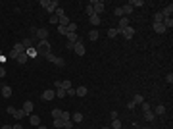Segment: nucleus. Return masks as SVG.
Segmentation results:
<instances>
[{"label": "nucleus", "instance_id": "57", "mask_svg": "<svg viewBox=\"0 0 173 129\" xmlns=\"http://www.w3.org/2000/svg\"><path fill=\"white\" fill-rule=\"evenodd\" d=\"M0 60H2V52H0Z\"/></svg>", "mask_w": 173, "mask_h": 129}, {"label": "nucleus", "instance_id": "23", "mask_svg": "<svg viewBox=\"0 0 173 129\" xmlns=\"http://www.w3.org/2000/svg\"><path fill=\"white\" fill-rule=\"evenodd\" d=\"M162 23H164L165 29H171V27H173V19H171V18H164V21H162Z\"/></svg>", "mask_w": 173, "mask_h": 129}, {"label": "nucleus", "instance_id": "38", "mask_svg": "<svg viewBox=\"0 0 173 129\" xmlns=\"http://www.w3.org/2000/svg\"><path fill=\"white\" fill-rule=\"evenodd\" d=\"M25 54H27L29 58H31V56L35 58V56H37V50H35V48H27V50H25Z\"/></svg>", "mask_w": 173, "mask_h": 129}, {"label": "nucleus", "instance_id": "17", "mask_svg": "<svg viewBox=\"0 0 173 129\" xmlns=\"http://www.w3.org/2000/svg\"><path fill=\"white\" fill-rule=\"evenodd\" d=\"M71 121H73V123H81V121H83V114H79V112L71 114Z\"/></svg>", "mask_w": 173, "mask_h": 129}, {"label": "nucleus", "instance_id": "5", "mask_svg": "<svg viewBox=\"0 0 173 129\" xmlns=\"http://www.w3.org/2000/svg\"><path fill=\"white\" fill-rule=\"evenodd\" d=\"M41 98H42L44 102H46V100H52V98H56V91H54V89H46V91L41 94Z\"/></svg>", "mask_w": 173, "mask_h": 129}, {"label": "nucleus", "instance_id": "30", "mask_svg": "<svg viewBox=\"0 0 173 129\" xmlns=\"http://www.w3.org/2000/svg\"><path fill=\"white\" fill-rule=\"evenodd\" d=\"M25 116H27V114H25V112H23V110H15L14 118H15V120H21V118H25Z\"/></svg>", "mask_w": 173, "mask_h": 129}, {"label": "nucleus", "instance_id": "25", "mask_svg": "<svg viewBox=\"0 0 173 129\" xmlns=\"http://www.w3.org/2000/svg\"><path fill=\"white\" fill-rule=\"evenodd\" d=\"M15 60H18V62H19V64H25V62H27V60H29V56H27V54H25V52H23V54H19V56H18V58H15Z\"/></svg>", "mask_w": 173, "mask_h": 129}, {"label": "nucleus", "instance_id": "22", "mask_svg": "<svg viewBox=\"0 0 173 129\" xmlns=\"http://www.w3.org/2000/svg\"><path fill=\"white\" fill-rule=\"evenodd\" d=\"M117 35H119V29H117V27H114V29H108V37H110V39H115Z\"/></svg>", "mask_w": 173, "mask_h": 129}, {"label": "nucleus", "instance_id": "40", "mask_svg": "<svg viewBox=\"0 0 173 129\" xmlns=\"http://www.w3.org/2000/svg\"><path fill=\"white\" fill-rule=\"evenodd\" d=\"M73 125H75V123H73L71 120H69V121H64V129H73Z\"/></svg>", "mask_w": 173, "mask_h": 129}, {"label": "nucleus", "instance_id": "13", "mask_svg": "<svg viewBox=\"0 0 173 129\" xmlns=\"http://www.w3.org/2000/svg\"><path fill=\"white\" fill-rule=\"evenodd\" d=\"M56 8H58V0H50V2H48V8H46V12H52V14H54Z\"/></svg>", "mask_w": 173, "mask_h": 129}, {"label": "nucleus", "instance_id": "21", "mask_svg": "<svg viewBox=\"0 0 173 129\" xmlns=\"http://www.w3.org/2000/svg\"><path fill=\"white\" fill-rule=\"evenodd\" d=\"M85 94H86V87H83V85H81V87L75 89V97H85Z\"/></svg>", "mask_w": 173, "mask_h": 129}, {"label": "nucleus", "instance_id": "37", "mask_svg": "<svg viewBox=\"0 0 173 129\" xmlns=\"http://www.w3.org/2000/svg\"><path fill=\"white\" fill-rule=\"evenodd\" d=\"M144 120H148V121H154V114H152V110H150V112H144Z\"/></svg>", "mask_w": 173, "mask_h": 129}, {"label": "nucleus", "instance_id": "6", "mask_svg": "<svg viewBox=\"0 0 173 129\" xmlns=\"http://www.w3.org/2000/svg\"><path fill=\"white\" fill-rule=\"evenodd\" d=\"M119 35H123V37L127 39V41H131V39L135 37V29H133L131 25H129V27H125V29H123L121 33H119Z\"/></svg>", "mask_w": 173, "mask_h": 129}, {"label": "nucleus", "instance_id": "1", "mask_svg": "<svg viewBox=\"0 0 173 129\" xmlns=\"http://www.w3.org/2000/svg\"><path fill=\"white\" fill-rule=\"evenodd\" d=\"M35 50H37V54L46 56L48 52H50V42H48V41H41V42H39V46H37Z\"/></svg>", "mask_w": 173, "mask_h": 129}, {"label": "nucleus", "instance_id": "39", "mask_svg": "<svg viewBox=\"0 0 173 129\" xmlns=\"http://www.w3.org/2000/svg\"><path fill=\"white\" fill-rule=\"evenodd\" d=\"M50 23L58 25V23H60V18H58V16H54V14H52V16H50Z\"/></svg>", "mask_w": 173, "mask_h": 129}, {"label": "nucleus", "instance_id": "46", "mask_svg": "<svg viewBox=\"0 0 173 129\" xmlns=\"http://www.w3.org/2000/svg\"><path fill=\"white\" fill-rule=\"evenodd\" d=\"M114 14L117 16V18H121V16H123V12H121V6H119V8H115V10H114Z\"/></svg>", "mask_w": 173, "mask_h": 129}, {"label": "nucleus", "instance_id": "36", "mask_svg": "<svg viewBox=\"0 0 173 129\" xmlns=\"http://www.w3.org/2000/svg\"><path fill=\"white\" fill-rule=\"evenodd\" d=\"M60 120L69 121V120H71V114H69V112H62V118H60Z\"/></svg>", "mask_w": 173, "mask_h": 129}, {"label": "nucleus", "instance_id": "4", "mask_svg": "<svg viewBox=\"0 0 173 129\" xmlns=\"http://www.w3.org/2000/svg\"><path fill=\"white\" fill-rule=\"evenodd\" d=\"M73 52H75V54L77 56H85V44H83V41H77L75 42V46H73Z\"/></svg>", "mask_w": 173, "mask_h": 129}, {"label": "nucleus", "instance_id": "3", "mask_svg": "<svg viewBox=\"0 0 173 129\" xmlns=\"http://www.w3.org/2000/svg\"><path fill=\"white\" fill-rule=\"evenodd\" d=\"M46 60L52 62V64H56V66H60V68H64V60H62V58H58V56H54L52 52H48V54H46Z\"/></svg>", "mask_w": 173, "mask_h": 129}, {"label": "nucleus", "instance_id": "10", "mask_svg": "<svg viewBox=\"0 0 173 129\" xmlns=\"http://www.w3.org/2000/svg\"><path fill=\"white\" fill-rule=\"evenodd\" d=\"M35 35L41 39V41H46V37H48V31H46V29H37Z\"/></svg>", "mask_w": 173, "mask_h": 129}, {"label": "nucleus", "instance_id": "56", "mask_svg": "<svg viewBox=\"0 0 173 129\" xmlns=\"http://www.w3.org/2000/svg\"><path fill=\"white\" fill-rule=\"evenodd\" d=\"M102 129H112V127H102Z\"/></svg>", "mask_w": 173, "mask_h": 129}, {"label": "nucleus", "instance_id": "44", "mask_svg": "<svg viewBox=\"0 0 173 129\" xmlns=\"http://www.w3.org/2000/svg\"><path fill=\"white\" fill-rule=\"evenodd\" d=\"M65 94H68V97H75V89H73V87H69L68 91H65Z\"/></svg>", "mask_w": 173, "mask_h": 129}, {"label": "nucleus", "instance_id": "20", "mask_svg": "<svg viewBox=\"0 0 173 129\" xmlns=\"http://www.w3.org/2000/svg\"><path fill=\"white\" fill-rule=\"evenodd\" d=\"M131 102L135 104V106H137V104H142V102H144V97H142V94H135Z\"/></svg>", "mask_w": 173, "mask_h": 129}, {"label": "nucleus", "instance_id": "55", "mask_svg": "<svg viewBox=\"0 0 173 129\" xmlns=\"http://www.w3.org/2000/svg\"><path fill=\"white\" fill-rule=\"evenodd\" d=\"M37 129H46V125H39V127H37Z\"/></svg>", "mask_w": 173, "mask_h": 129}, {"label": "nucleus", "instance_id": "29", "mask_svg": "<svg viewBox=\"0 0 173 129\" xmlns=\"http://www.w3.org/2000/svg\"><path fill=\"white\" fill-rule=\"evenodd\" d=\"M65 29H68V33H75V31H77V23H73V21H71Z\"/></svg>", "mask_w": 173, "mask_h": 129}, {"label": "nucleus", "instance_id": "43", "mask_svg": "<svg viewBox=\"0 0 173 129\" xmlns=\"http://www.w3.org/2000/svg\"><path fill=\"white\" fill-rule=\"evenodd\" d=\"M85 12H86L89 16H94V10H92V6H91V4H89V6L85 8Z\"/></svg>", "mask_w": 173, "mask_h": 129}, {"label": "nucleus", "instance_id": "28", "mask_svg": "<svg viewBox=\"0 0 173 129\" xmlns=\"http://www.w3.org/2000/svg\"><path fill=\"white\" fill-rule=\"evenodd\" d=\"M21 44L23 46H25V50H27V48H33V41H31V39H23V41H21Z\"/></svg>", "mask_w": 173, "mask_h": 129}, {"label": "nucleus", "instance_id": "31", "mask_svg": "<svg viewBox=\"0 0 173 129\" xmlns=\"http://www.w3.org/2000/svg\"><path fill=\"white\" fill-rule=\"evenodd\" d=\"M112 129H123L121 121H119V120H114V121H112Z\"/></svg>", "mask_w": 173, "mask_h": 129}, {"label": "nucleus", "instance_id": "11", "mask_svg": "<svg viewBox=\"0 0 173 129\" xmlns=\"http://www.w3.org/2000/svg\"><path fill=\"white\" fill-rule=\"evenodd\" d=\"M29 121H31V125H35V127H39V125H41V118H39V116H35V114L29 116Z\"/></svg>", "mask_w": 173, "mask_h": 129}, {"label": "nucleus", "instance_id": "53", "mask_svg": "<svg viewBox=\"0 0 173 129\" xmlns=\"http://www.w3.org/2000/svg\"><path fill=\"white\" fill-rule=\"evenodd\" d=\"M12 129H23V125L21 123H15V125H12Z\"/></svg>", "mask_w": 173, "mask_h": 129}, {"label": "nucleus", "instance_id": "45", "mask_svg": "<svg viewBox=\"0 0 173 129\" xmlns=\"http://www.w3.org/2000/svg\"><path fill=\"white\" fill-rule=\"evenodd\" d=\"M58 33L65 37V35H68V29H65V27H60V25H58Z\"/></svg>", "mask_w": 173, "mask_h": 129}, {"label": "nucleus", "instance_id": "16", "mask_svg": "<svg viewBox=\"0 0 173 129\" xmlns=\"http://www.w3.org/2000/svg\"><path fill=\"white\" fill-rule=\"evenodd\" d=\"M0 92H2V97H4V98H10V97H12V87L6 85V87H2V91H0Z\"/></svg>", "mask_w": 173, "mask_h": 129}, {"label": "nucleus", "instance_id": "33", "mask_svg": "<svg viewBox=\"0 0 173 129\" xmlns=\"http://www.w3.org/2000/svg\"><path fill=\"white\" fill-rule=\"evenodd\" d=\"M162 21H164V16H162V12H158L154 16V23H162Z\"/></svg>", "mask_w": 173, "mask_h": 129}, {"label": "nucleus", "instance_id": "42", "mask_svg": "<svg viewBox=\"0 0 173 129\" xmlns=\"http://www.w3.org/2000/svg\"><path fill=\"white\" fill-rule=\"evenodd\" d=\"M141 106H142V112H150V104L148 102H142Z\"/></svg>", "mask_w": 173, "mask_h": 129}, {"label": "nucleus", "instance_id": "2", "mask_svg": "<svg viewBox=\"0 0 173 129\" xmlns=\"http://www.w3.org/2000/svg\"><path fill=\"white\" fill-rule=\"evenodd\" d=\"M91 6H92V10H94V14L96 16H100L102 12H104V2H102V0H94V2H91Z\"/></svg>", "mask_w": 173, "mask_h": 129}, {"label": "nucleus", "instance_id": "8", "mask_svg": "<svg viewBox=\"0 0 173 129\" xmlns=\"http://www.w3.org/2000/svg\"><path fill=\"white\" fill-rule=\"evenodd\" d=\"M125 27H129V18H125V16H123V18L119 19V23H117V29H119V33H121Z\"/></svg>", "mask_w": 173, "mask_h": 129}, {"label": "nucleus", "instance_id": "54", "mask_svg": "<svg viewBox=\"0 0 173 129\" xmlns=\"http://www.w3.org/2000/svg\"><path fill=\"white\" fill-rule=\"evenodd\" d=\"M2 129H12V125H4V127H2Z\"/></svg>", "mask_w": 173, "mask_h": 129}, {"label": "nucleus", "instance_id": "19", "mask_svg": "<svg viewBox=\"0 0 173 129\" xmlns=\"http://www.w3.org/2000/svg\"><path fill=\"white\" fill-rule=\"evenodd\" d=\"M89 39H91L92 42H94V41H98V39H100V33L96 31V29H92V31L89 33Z\"/></svg>", "mask_w": 173, "mask_h": 129}, {"label": "nucleus", "instance_id": "52", "mask_svg": "<svg viewBox=\"0 0 173 129\" xmlns=\"http://www.w3.org/2000/svg\"><path fill=\"white\" fill-rule=\"evenodd\" d=\"M73 46H75L73 42H68V44H65V48H68V50H73Z\"/></svg>", "mask_w": 173, "mask_h": 129}, {"label": "nucleus", "instance_id": "9", "mask_svg": "<svg viewBox=\"0 0 173 129\" xmlns=\"http://www.w3.org/2000/svg\"><path fill=\"white\" fill-rule=\"evenodd\" d=\"M152 27H154V31H156V33H160V35L167 31V29L164 27V23H152Z\"/></svg>", "mask_w": 173, "mask_h": 129}, {"label": "nucleus", "instance_id": "32", "mask_svg": "<svg viewBox=\"0 0 173 129\" xmlns=\"http://www.w3.org/2000/svg\"><path fill=\"white\" fill-rule=\"evenodd\" d=\"M52 118H54V120H60V118H62V110H58V108L52 110Z\"/></svg>", "mask_w": 173, "mask_h": 129}, {"label": "nucleus", "instance_id": "15", "mask_svg": "<svg viewBox=\"0 0 173 129\" xmlns=\"http://www.w3.org/2000/svg\"><path fill=\"white\" fill-rule=\"evenodd\" d=\"M121 12H123V16L127 18V16H129V14H131V12H133V6H131V4H129V2H127V4H125V6H121Z\"/></svg>", "mask_w": 173, "mask_h": 129}, {"label": "nucleus", "instance_id": "49", "mask_svg": "<svg viewBox=\"0 0 173 129\" xmlns=\"http://www.w3.org/2000/svg\"><path fill=\"white\" fill-rule=\"evenodd\" d=\"M165 81H167V83H173V73H167V77H165Z\"/></svg>", "mask_w": 173, "mask_h": 129}, {"label": "nucleus", "instance_id": "47", "mask_svg": "<svg viewBox=\"0 0 173 129\" xmlns=\"http://www.w3.org/2000/svg\"><path fill=\"white\" fill-rule=\"evenodd\" d=\"M6 112H8L10 116H14V114H15V108H14V106H8V108H6Z\"/></svg>", "mask_w": 173, "mask_h": 129}, {"label": "nucleus", "instance_id": "50", "mask_svg": "<svg viewBox=\"0 0 173 129\" xmlns=\"http://www.w3.org/2000/svg\"><path fill=\"white\" fill-rule=\"evenodd\" d=\"M4 75H6V68H4V66H0V77H4Z\"/></svg>", "mask_w": 173, "mask_h": 129}, {"label": "nucleus", "instance_id": "14", "mask_svg": "<svg viewBox=\"0 0 173 129\" xmlns=\"http://www.w3.org/2000/svg\"><path fill=\"white\" fill-rule=\"evenodd\" d=\"M65 37H68V42H73V44H75L77 41H81V39L77 37V33H68Z\"/></svg>", "mask_w": 173, "mask_h": 129}, {"label": "nucleus", "instance_id": "48", "mask_svg": "<svg viewBox=\"0 0 173 129\" xmlns=\"http://www.w3.org/2000/svg\"><path fill=\"white\" fill-rule=\"evenodd\" d=\"M48 2H50V0H41V6H42V8H48Z\"/></svg>", "mask_w": 173, "mask_h": 129}, {"label": "nucleus", "instance_id": "24", "mask_svg": "<svg viewBox=\"0 0 173 129\" xmlns=\"http://www.w3.org/2000/svg\"><path fill=\"white\" fill-rule=\"evenodd\" d=\"M91 23L94 25V27H96V25H100V23H102V21H100V16H96V14L91 16Z\"/></svg>", "mask_w": 173, "mask_h": 129}, {"label": "nucleus", "instance_id": "18", "mask_svg": "<svg viewBox=\"0 0 173 129\" xmlns=\"http://www.w3.org/2000/svg\"><path fill=\"white\" fill-rule=\"evenodd\" d=\"M69 23H71V21H69L68 16H62V18H60V23H58V25H60V27H68Z\"/></svg>", "mask_w": 173, "mask_h": 129}, {"label": "nucleus", "instance_id": "26", "mask_svg": "<svg viewBox=\"0 0 173 129\" xmlns=\"http://www.w3.org/2000/svg\"><path fill=\"white\" fill-rule=\"evenodd\" d=\"M129 4H131V6H133V10H135L137 6H139V8H141V6H144V2H142V0H131Z\"/></svg>", "mask_w": 173, "mask_h": 129}, {"label": "nucleus", "instance_id": "7", "mask_svg": "<svg viewBox=\"0 0 173 129\" xmlns=\"http://www.w3.org/2000/svg\"><path fill=\"white\" fill-rule=\"evenodd\" d=\"M21 110L25 112L27 116H31V114H33V110H35V104H33L31 100H25V102H23V108H21Z\"/></svg>", "mask_w": 173, "mask_h": 129}, {"label": "nucleus", "instance_id": "35", "mask_svg": "<svg viewBox=\"0 0 173 129\" xmlns=\"http://www.w3.org/2000/svg\"><path fill=\"white\" fill-rule=\"evenodd\" d=\"M64 97H65L64 89H56V98H64Z\"/></svg>", "mask_w": 173, "mask_h": 129}, {"label": "nucleus", "instance_id": "51", "mask_svg": "<svg viewBox=\"0 0 173 129\" xmlns=\"http://www.w3.org/2000/svg\"><path fill=\"white\" fill-rule=\"evenodd\" d=\"M110 116H112V120H117V112H115V110L110 112Z\"/></svg>", "mask_w": 173, "mask_h": 129}, {"label": "nucleus", "instance_id": "41", "mask_svg": "<svg viewBox=\"0 0 173 129\" xmlns=\"http://www.w3.org/2000/svg\"><path fill=\"white\" fill-rule=\"evenodd\" d=\"M54 16H58V18H62V16H65V14H64V8H56Z\"/></svg>", "mask_w": 173, "mask_h": 129}, {"label": "nucleus", "instance_id": "34", "mask_svg": "<svg viewBox=\"0 0 173 129\" xmlns=\"http://www.w3.org/2000/svg\"><path fill=\"white\" fill-rule=\"evenodd\" d=\"M54 127L56 129H64V120H54Z\"/></svg>", "mask_w": 173, "mask_h": 129}, {"label": "nucleus", "instance_id": "27", "mask_svg": "<svg viewBox=\"0 0 173 129\" xmlns=\"http://www.w3.org/2000/svg\"><path fill=\"white\" fill-rule=\"evenodd\" d=\"M164 114H165V106H162V104L156 106V114L154 116H164Z\"/></svg>", "mask_w": 173, "mask_h": 129}, {"label": "nucleus", "instance_id": "12", "mask_svg": "<svg viewBox=\"0 0 173 129\" xmlns=\"http://www.w3.org/2000/svg\"><path fill=\"white\" fill-rule=\"evenodd\" d=\"M171 14H173V6L171 4L165 6V8L162 10V16H164V18H171Z\"/></svg>", "mask_w": 173, "mask_h": 129}]
</instances>
